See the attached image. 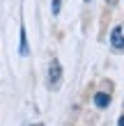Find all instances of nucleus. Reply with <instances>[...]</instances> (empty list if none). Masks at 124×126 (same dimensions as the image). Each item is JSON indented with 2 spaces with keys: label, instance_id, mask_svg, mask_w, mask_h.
Instances as JSON below:
<instances>
[{
  "label": "nucleus",
  "instance_id": "f257e3e1",
  "mask_svg": "<svg viewBox=\"0 0 124 126\" xmlns=\"http://www.w3.org/2000/svg\"><path fill=\"white\" fill-rule=\"evenodd\" d=\"M48 83L53 90H57L62 83V64L57 60H51V64H48Z\"/></svg>",
  "mask_w": 124,
  "mask_h": 126
},
{
  "label": "nucleus",
  "instance_id": "7ed1b4c3",
  "mask_svg": "<svg viewBox=\"0 0 124 126\" xmlns=\"http://www.w3.org/2000/svg\"><path fill=\"white\" fill-rule=\"evenodd\" d=\"M94 106H97L99 110H106L108 106H110V94H106V92H97V94H94Z\"/></svg>",
  "mask_w": 124,
  "mask_h": 126
},
{
  "label": "nucleus",
  "instance_id": "39448f33",
  "mask_svg": "<svg viewBox=\"0 0 124 126\" xmlns=\"http://www.w3.org/2000/svg\"><path fill=\"white\" fill-rule=\"evenodd\" d=\"M60 7H62V0H51V14L53 16L60 14Z\"/></svg>",
  "mask_w": 124,
  "mask_h": 126
},
{
  "label": "nucleus",
  "instance_id": "20e7f679",
  "mask_svg": "<svg viewBox=\"0 0 124 126\" xmlns=\"http://www.w3.org/2000/svg\"><path fill=\"white\" fill-rule=\"evenodd\" d=\"M18 53L21 55H28L30 53V48H28V37H25V25H21V39H18Z\"/></svg>",
  "mask_w": 124,
  "mask_h": 126
},
{
  "label": "nucleus",
  "instance_id": "0eeeda50",
  "mask_svg": "<svg viewBox=\"0 0 124 126\" xmlns=\"http://www.w3.org/2000/svg\"><path fill=\"white\" fill-rule=\"evenodd\" d=\"M32 126H44V124H32Z\"/></svg>",
  "mask_w": 124,
  "mask_h": 126
},
{
  "label": "nucleus",
  "instance_id": "423d86ee",
  "mask_svg": "<svg viewBox=\"0 0 124 126\" xmlns=\"http://www.w3.org/2000/svg\"><path fill=\"white\" fill-rule=\"evenodd\" d=\"M117 126H124V115H122L120 119H117Z\"/></svg>",
  "mask_w": 124,
  "mask_h": 126
},
{
  "label": "nucleus",
  "instance_id": "f03ea898",
  "mask_svg": "<svg viewBox=\"0 0 124 126\" xmlns=\"http://www.w3.org/2000/svg\"><path fill=\"white\" fill-rule=\"evenodd\" d=\"M110 46L113 48H124V34H122V28H113V32H110Z\"/></svg>",
  "mask_w": 124,
  "mask_h": 126
},
{
  "label": "nucleus",
  "instance_id": "6e6552de",
  "mask_svg": "<svg viewBox=\"0 0 124 126\" xmlns=\"http://www.w3.org/2000/svg\"><path fill=\"white\" fill-rule=\"evenodd\" d=\"M85 2H90V0H85Z\"/></svg>",
  "mask_w": 124,
  "mask_h": 126
}]
</instances>
